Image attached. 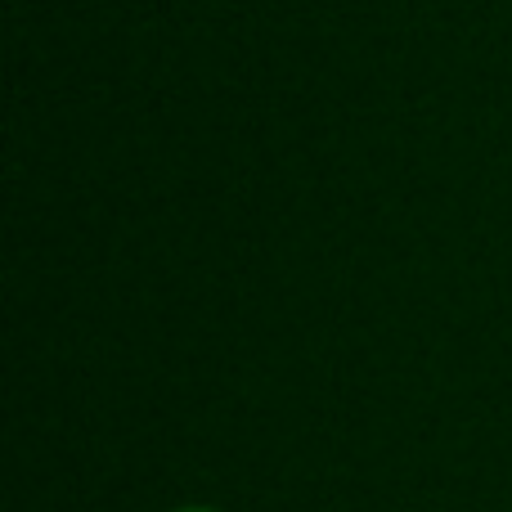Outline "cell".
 Returning a JSON list of instances; mask_svg holds the SVG:
<instances>
[{
	"instance_id": "6da1fadb",
	"label": "cell",
	"mask_w": 512,
	"mask_h": 512,
	"mask_svg": "<svg viewBox=\"0 0 512 512\" xmlns=\"http://www.w3.org/2000/svg\"><path fill=\"white\" fill-rule=\"evenodd\" d=\"M176 512H216V508H176Z\"/></svg>"
}]
</instances>
